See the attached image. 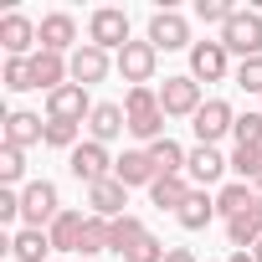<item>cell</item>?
<instances>
[{"label": "cell", "mask_w": 262, "mask_h": 262, "mask_svg": "<svg viewBox=\"0 0 262 262\" xmlns=\"http://www.w3.org/2000/svg\"><path fill=\"white\" fill-rule=\"evenodd\" d=\"M113 180L118 185H128V190H134V185H155L160 180V170H155V160H149V149H123L118 160H113Z\"/></svg>", "instance_id": "9a60e30c"}, {"label": "cell", "mask_w": 262, "mask_h": 262, "mask_svg": "<svg viewBox=\"0 0 262 262\" xmlns=\"http://www.w3.org/2000/svg\"><path fill=\"white\" fill-rule=\"evenodd\" d=\"M31 82H36L41 93H57V88H67V82H72V67H67V57H57V52H36V57H31Z\"/></svg>", "instance_id": "ffe728a7"}, {"label": "cell", "mask_w": 262, "mask_h": 262, "mask_svg": "<svg viewBox=\"0 0 262 262\" xmlns=\"http://www.w3.org/2000/svg\"><path fill=\"white\" fill-rule=\"evenodd\" d=\"M252 257H257V262H262V242H257V247H252Z\"/></svg>", "instance_id": "7bdbcfd3"}, {"label": "cell", "mask_w": 262, "mask_h": 262, "mask_svg": "<svg viewBox=\"0 0 262 262\" xmlns=\"http://www.w3.org/2000/svg\"><path fill=\"white\" fill-rule=\"evenodd\" d=\"M67 170H72V180H82V185H98V180H113V155H108V144H93V139H82V144L67 155Z\"/></svg>", "instance_id": "52a82bcc"}, {"label": "cell", "mask_w": 262, "mask_h": 262, "mask_svg": "<svg viewBox=\"0 0 262 262\" xmlns=\"http://www.w3.org/2000/svg\"><path fill=\"white\" fill-rule=\"evenodd\" d=\"M201 103H206V98H201V82H195L190 72L160 82V108H165V118H195Z\"/></svg>", "instance_id": "5b68a950"}, {"label": "cell", "mask_w": 262, "mask_h": 262, "mask_svg": "<svg viewBox=\"0 0 262 262\" xmlns=\"http://www.w3.org/2000/svg\"><path fill=\"white\" fill-rule=\"evenodd\" d=\"M144 231H149V226H144V221H139V216H128V211H123V216H118V221H113V252H118V257H123V252H128V247H134V242H139V236H144Z\"/></svg>", "instance_id": "4dcf8cb0"}, {"label": "cell", "mask_w": 262, "mask_h": 262, "mask_svg": "<svg viewBox=\"0 0 262 262\" xmlns=\"http://www.w3.org/2000/svg\"><path fill=\"white\" fill-rule=\"evenodd\" d=\"M149 108H160V88H128L123 93V113L134 118V113H149Z\"/></svg>", "instance_id": "74e56055"}, {"label": "cell", "mask_w": 262, "mask_h": 262, "mask_svg": "<svg viewBox=\"0 0 262 262\" xmlns=\"http://www.w3.org/2000/svg\"><path fill=\"white\" fill-rule=\"evenodd\" d=\"M231 170V155H221L216 144H195L190 149V160H185V180L195 185V190H211V185H221V175Z\"/></svg>", "instance_id": "9c48e42d"}, {"label": "cell", "mask_w": 262, "mask_h": 262, "mask_svg": "<svg viewBox=\"0 0 262 262\" xmlns=\"http://www.w3.org/2000/svg\"><path fill=\"white\" fill-rule=\"evenodd\" d=\"M47 252H52V236H47V231L21 226V231L11 236V257H16V262H47Z\"/></svg>", "instance_id": "cb8c5ba5"}, {"label": "cell", "mask_w": 262, "mask_h": 262, "mask_svg": "<svg viewBox=\"0 0 262 262\" xmlns=\"http://www.w3.org/2000/svg\"><path fill=\"white\" fill-rule=\"evenodd\" d=\"M236 11L242 6H231V0H195V21H206V26H226Z\"/></svg>", "instance_id": "e575fe53"}, {"label": "cell", "mask_w": 262, "mask_h": 262, "mask_svg": "<svg viewBox=\"0 0 262 262\" xmlns=\"http://www.w3.org/2000/svg\"><path fill=\"white\" fill-rule=\"evenodd\" d=\"M82 41H77V21L67 11H52L41 16V52H57V57H72Z\"/></svg>", "instance_id": "5bb4252c"}, {"label": "cell", "mask_w": 262, "mask_h": 262, "mask_svg": "<svg viewBox=\"0 0 262 262\" xmlns=\"http://www.w3.org/2000/svg\"><path fill=\"white\" fill-rule=\"evenodd\" d=\"M175 221H180L185 231H206V226L216 221V195H211V190H190L185 206L175 211Z\"/></svg>", "instance_id": "7402d4cb"}, {"label": "cell", "mask_w": 262, "mask_h": 262, "mask_svg": "<svg viewBox=\"0 0 262 262\" xmlns=\"http://www.w3.org/2000/svg\"><path fill=\"white\" fill-rule=\"evenodd\" d=\"M257 206V190L247 185V180H226L221 190H216V216L221 221H236V216H247Z\"/></svg>", "instance_id": "44dd1931"}, {"label": "cell", "mask_w": 262, "mask_h": 262, "mask_svg": "<svg viewBox=\"0 0 262 262\" xmlns=\"http://www.w3.org/2000/svg\"><path fill=\"white\" fill-rule=\"evenodd\" d=\"M165 252H170V247H165V242H160L155 231H144V236H139L134 247L123 252V262H165Z\"/></svg>", "instance_id": "d6a6232c"}, {"label": "cell", "mask_w": 262, "mask_h": 262, "mask_svg": "<svg viewBox=\"0 0 262 262\" xmlns=\"http://www.w3.org/2000/svg\"><path fill=\"white\" fill-rule=\"evenodd\" d=\"M231 82H236L242 93H257V98H262V57H247V62H236Z\"/></svg>", "instance_id": "8d00e7d4"}, {"label": "cell", "mask_w": 262, "mask_h": 262, "mask_svg": "<svg viewBox=\"0 0 262 262\" xmlns=\"http://www.w3.org/2000/svg\"><path fill=\"white\" fill-rule=\"evenodd\" d=\"M231 175L252 185V180L262 175V149H242V144H236V149H231Z\"/></svg>", "instance_id": "836d02e7"}, {"label": "cell", "mask_w": 262, "mask_h": 262, "mask_svg": "<svg viewBox=\"0 0 262 262\" xmlns=\"http://www.w3.org/2000/svg\"><path fill=\"white\" fill-rule=\"evenodd\" d=\"M231 72V52L221 41H195L190 47V77L195 82H221Z\"/></svg>", "instance_id": "4fadbf2b"}, {"label": "cell", "mask_w": 262, "mask_h": 262, "mask_svg": "<svg viewBox=\"0 0 262 262\" xmlns=\"http://www.w3.org/2000/svg\"><path fill=\"white\" fill-rule=\"evenodd\" d=\"M82 144V123H67V118H47V149H77Z\"/></svg>", "instance_id": "f1b7e54d"}, {"label": "cell", "mask_w": 262, "mask_h": 262, "mask_svg": "<svg viewBox=\"0 0 262 262\" xmlns=\"http://www.w3.org/2000/svg\"><path fill=\"white\" fill-rule=\"evenodd\" d=\"M231 139H236L242 149H262V108H252V113H236Z\"/></svg>", "instance_id": "f546056e"}, {"label": "cell", "mask_w": 262, "mask_h": 262, "mask_svg": "<svg viewBox=\"0 0 262 262\" xmlns=\"http://www.w3.org/2000/svg\"><path fill=\"white\" fill-rule=\"evenodd\" d=\"M226 262H257V257H252V252H231Z\"/></svg>", "instance_id": "60d3db41"}, {"label": "cell", "mask_w": 262, "mask_h": 262, "mask_svg": "<svg viewBox=\"0 0 262 262\" xmlns=\"http://www.w3.org/2000/svg\"><path fill=\"white\" fill-rule=\"evenodd\" d=\"M113 67H118V77H123L128 88H149V82H155V67H160V52H155L149 41H128V47L113 57Z\"/></svg>", "instance_id": "ba28073f"}, {"label": "cell", "mask_w": 262, "mask_h": 262, "mask_svg": "<svg viewBox=\"0 0 262 262\" xmlns=\"http://www.w3.org/2000/svg\"><path fill=\"white\" fill-rule=\"evenodd\" d=\"M128 134H134L144 149L155 144V139H165V108H149V113H134L128 118Z\"/></svg>", "instance_id": "484cf974"}, {"label": "cell", "mask_w": 262, "mask_h": 262, "mask_svg": "<svg viewBox=\"0 0 262 262\" xmlns=\"http://www.w3.org/2000/svg\"><path fill=\"white\" fill-rule=\"evenodd\" d=\"M88 41L118 57V52L128 47V16H123L118 6H98V11L88 16Z\"/></svg>", "instance_id": "277c9868"}, {"label": "cell", "mask_w": 262, "mask_h": 262, "mask_svg": "<svg viewBox=\"0 0 262 262\" xmlns=\"http://www.w3.org/2000/svg\"><path fill=\"white\" fill-rule=\"evenodd\" d=\"M0 180H6V190H16L21 180H26V149H0Z\"/></svg>", "instance_id": "1f68e13d"}, {"label": "cell", "mask_w": 262, "mask_h": 262, "mask_svg": "<svg viewBox=\"0 0 262 262\" xmlns=\"http://www.w3.org/2000/svg\"><path fill=\"white\" fill-rule=\"evenodd\" d=\"M236 62H247V57H262V11H236L226 26H221V36H216Z\"/></svg>", "instance_id": "7a4b0ae2"}, {"label": "cell", "mask_w": 262, "mask_h": 262, "mask_svg": "<svg viewBox=\"0 0 262 262\" xmlns=\"http://www.w3.org/2000/svg\"><path fill=\"white\" fill-rule=\"evenodd\" d=\"M6 144H11V149H31V144H47V118H41V113H26V108L6 113Z\"/></svg>", "instance_id": "2e32d148"}, {"label": "cell", "mask_w": 262, "mask_h": 262, "mask_svg": "<svg viewBox=\"0 0 262 262\" xmlns=\"http://www.w3.org/2000/svg\"><path fill=\"white\" fill-rule=\"evenodd\" d=\"M128 128V113H123V103H98L93 113H88V139L93 144H113L118 134Z\"/></svg>", "instance_id": "ac0fdd59"}, {"label": "cell", "mask_w": 262, "mask_h": 262, "mask_svg": "<svg viewBox=\"0 0 262 262\" xmlns=\"http://www.w3.org/2000/svg\"><path fill=\"white\" fill-rule=\"evenodd\" d=\"M82 231H88V211H62L52 226H47V236H52V252H82Z\"/></svg>", "instance_id": "d6986e66"}, {"label": "cell", "mask_w": 262, "mask_h": 262, "mask_svg": "<svg viewBox=\"0 0 262 262\" xmlns=\"http://www.w3.org/2000/svg\"><path fill=\"white\" fill-rule=\"evenodd\" d=\"M190 128H195V144H221L231 128H236V108L226 98H206L201 113L190 118Z\"/></svg>", "instance_id": "8992f818"}, {"label": "cell", "mask_w": 262, "mask_h": 262, "mask_svg": "<svg viewBox=\"0 0 262 262\" xmlns=\"http://www.w3.org/2000/svg\"><path fill=\"white\" fill-rule=\"evenodd\" d=\"M62 211H67V206H62V195H57L52 180H26V185H21V226L47 231Z\"/></svg>", "instance_id": "6da1fadb"}, {"label": "cell", "mask_w": 262, "mask_h": 262, "mask_svg": "<svg viewBox=\"0 0 262 262\" xmlns=\"http://www.w3.org/2000/svg\"><path fill=\"white\" fill-rule=\"evenodd\" d=\"M0 221H21V190H0Z\"/></svg>", "instance_id": "f35d334b"}, {"label": "cell", "mask_w": 262, "mask_h": 262, "mask_svg": "<svg viewBox=\"0 0 262 262\" xmlns=\"http://www.w3.org/2000/svg\"><path fill=\"white\" fill-rule=\"evenodd\" d=\"M252 190H257V195H262V175H257V180H252Z\"/></svg>", "instance_id": "ee69618b"}, {"label": "cell", "mask_w": 262, "mask_h": 262, "mask_svg": "<svg viewBox=\"0 0 262 262\" xmlns=\"http://www.w3.org/2000/svg\"><path fill=\"white\" fill-rule=\"evenodd\" d=\"M149 160H155V170H160V175H185L190 149H180V144L165 134V139H155V144H149Z\"/></svg>", "instance_id": "d4e9b609"}, {"label": "cell", "mask_w": 262, "mask_h": 262, "mask_svg": "<svg viewBox=\"0 0 262 262\" xmlns=\"http://www.w3.org/2000/svg\"><path fill=\"white\" fill-rule=\"evenodd\" d=\"M144 41L155 47V52H190L195 41H190V21L180 16V11H155L149 16V31H144Z\"/></svg>", "instance_id": "3957f363"}, {"label": "cell", "mask_w": 262, "mask_h": 262, "mask_svg": "<svg viewBox=\"0 0 262 262\" xmlns=\"http://www.w3.org/2000/svg\"><path fill=\"white\" fill-rule=\"evenodd\" d=\"M6 88L11 93H31V57H6Z\"/></svg>", "instance_id": "d590c367"}, {"label": "cell", "mask_w": 262, "mask_h": 262, "mask_svg": "<svg viewBox=\"0 0 262 262\" xmlns=\"http://www.w3.org/2000/svg\"><path fill=\"white\" fill-rule=\"evenodd\" d=\"M123 206H128V185H118V180H98V185H88V216L118 221Z\"/></svg>", "instance_id": "e0dca14e"}, {"label": "cell", "mask_w": 262, "mask_h": 262, "mask_svg": "<svg viewBox=\"0 0 262 262\" xmlns=\"http://www.w3.org/2000/svg\"><path fill=\"white\" fill-rule=\"evenodd\" d=\"M252 221H257V226H262V195H257V206H252Z\"/></svg>", "instance_id": "b9f144b4"}, {"label": "cell", "mask_w": 262, "mask_h": 262, "mask_svg": "<svg viewBox=\"0 0 262 262\" xmlns=\"http://www.w3.org/2000/svg\"><path fill=\"white\" fill-rule=\"evenodd\" d=\"M36 41H41V26L31 16H21V11L0 16V47H6V57H36L41 52Z\"/></svg>", "instance_id": "30bf717a"}, {"label": "cell", "mask_w": 262, "mask_h": 262, "mask_svg": "<svg viewBox=\"0 0 262 262\" xmlns=\"http://www.w3.org/2000/svg\"><path fill=\"white\" fill-rule=\"evenodd\" d=\"M93 108H98V103H93L88 88H77V82L47 93V118H67V123H82V128H88V113H93Z\"/></svg>", "instance_id": "7c38bea8"}, {"label": "cell", "mask_w": 262, "mask_h": 262, "mask_svg": "<svg viewBox=\"0 0 262 262\" xmlns=\"http://www.w3.org/2000/svg\"><path fill=\"white\" fill-rule=\"evenodd\" d=\"M165 262H195V252H190V247H170V252H165Z\"/></svg>", "instance_id": "ab89813d"}, {"label": "cell", "mask_w": 262, "mask_h": 262, "mask_svg": "<svg viewBox=\"0 0 262 262\" xmlns=\"http://www.w3.org/2000/svg\"><path fill=\"white\" fill-rule=\"evenodd\" d=\"M98 252H113V221L88 216V231H82V257H98Z\"/></svg>", "instance_id": "83f0119b"}, {"label": "cell", "mask_w": 262, "mask_h": 262, "mask_svg": "<svg viewBox=\"0 0 262 262\" xmlns=\"http://www.w3.org/2000/svg\"><path fill=\"white\" fill-rule=\"evenodd\" d=\"M67 67H72V82H77V88H93V82H103L108 72H118V67H113V52H103V47H93V41H82V47L67 57Z\"/></svg>", "instance_id": "8fae6325"}, {"label": "cell", "mask_w": 262, "mask_h": 262, "mask_svg": "<svg viewBox=\"0 0 262 262\" xmlns=\"http://www.w3.org/2000/svg\"><path fill=\"white\" fill-rule=\"evenodd\" d=\"M226 242H231V252H252V247L262 242V226L252 221V211L236 216V221H226Z\"/></svg>", "instance_id": "4316f807"}, {"label": "cell", "mask_w": 262, "mask_h": 262, "mask_svg": "<svg viewBox=\"0 0 262 262\" xmlns=\"http://www.w3.org/2000/svg\"><path fill=\"white\" fill-rule=\"evenodd\" d=\"M190 190H195V185H190V180H185V175H160V180H155V185H149V201H155V206H160V211H180V206H185V195H190Z\"/></svg>", "instance_id": "603a6c76"}]
</instances>
